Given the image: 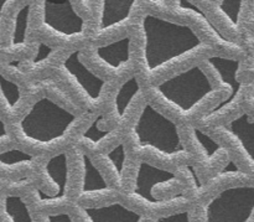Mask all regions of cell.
Instances as JSON below:
<instances>
[{"label":"cell","mask_w":254,"mask_h":222,"mask_svg":"<svg viewBox=\"0 0 254 222\" xmlns=\"http://www.w3.org/2000/svg\"><path fill=\"white\" fill-rule=\"evenodd\" d=\"M82 214L87 222H143L141 214L119 201L98 206H83Z\"/></svg>","instance_id":"5bb4252c"},{"label":"cell","mask_w":254,"mask_h":222,"mask_svg":"<svg viewBox=\"0 0 254 222\" xmlns=\"http://www.w3.org/2000/svg\"><path fill=\"white\" fill-rule=\"evenodd\" d=\"M78 117L50 97H41L29 108L17 123V132L24 143L49 148L64 141Z\"/></svg>","instance_id":"7a4b0ae2"},{"label":"cell","mask_w":254,"mask_h":222,"mask_svg":"<svg viewBox=\"0 0 254 222\" xmlns=\"http://www.w3.org/2000/svg\"><path fill=\"white\" fill-rule=\"evenodd\" d=\"M134 147L139 151L173 160L188 154L178 124L151 103L141 107L130 129Z\"/></svg>","instance_id":"3957f363"},{"label":"cell","mask_w":254,"mask_h":222,"mask_svg":"<svg viewBox=\"0 0 254 222\" xmlns=\"http://www.w3.org/2000/svg\"><path fill=\"white\" fill-rule=\"evenodd\" d=\"M103 121V116L98 114L96 118L93 119L91 124L79 134V142L83 143L84 146H88L91 148H99V147L103 146L107 141L113 137L114 129L112 128H101V123Z\"/></svg>","instance_id":"7402d4cb"},{"label":"cell","mask_w":254,"mask_h":222,"mask_svg":"<svg viewBox=\"0 0 254 222\" xmlns=\"http://www.w3.org/2000/svg\"><path fill=\"white\" fill-rule=\"evenodd\" d=\"M35 164V156L17 148L0 151V168L5 170H25L31 169Z\"/></svg>","instance_id":"603a6c76"},{"label":"cell","mask_w":254,"mask_h":222,"mask_svg":"<svg viewBox=\"0 0 254 222\" xmlns=\"http://www.w3.org/2000/svg\"><path fill=\"white\" fill-rule=\"evenodd\" d=\"M9 2L7 1H0V26H1V20H2V15H4V10L5 7L7 6Z\"/></svg>","instance_id":"f1b7e54d"},{"label":"cell","mask_w":254,"mask_h":222,"mask_svg":"<svg viewBox=\"0 0 254 222\" xmlns=\"http://www.w3.org/2000/svg\"><path fill=\"white\" fill-rule=\"evenodd\" d=\"M2 214L7 222H34L31 210L20 195H6L2 200Z\"/></svg>","instance_id":"44dd1931"},{"label":"cell","mask_w":254,"mask_h":222,"mask_svg":"<svg viewBox=\"0 0 254 222\" xmlns=\"http://www.w3.org/2000/svg\"><path fill=\"white\" fill-rule=\"evenodd\" d=\"M104 164L108 168L112 178L117 183L118 186H123L124 176L127 171V161H128V153H127V147L123 142L114 146L108 151L102 154Z\"/></svg>","instance_id":"d6986e66"},{"label":"cell","mask_w":254,"mask_h":222,"mask_svg":"<svg viewBox=\"0 0 254 222\" xmlns=\"http://www.w3.org/2000/svg\"><path fill=\"white\" fill-rule=\"evenodd\" d=\"M227 132L231 138L235 141L238 148L250 165H253V144H254V131L252 118L248 113H242L227 124Z\"/></svg>","instance_id":"e0dca14e"},{"label":"cell","mask_w":254,"mask_h":222,"mask_svg":"<svg viewBox=\"0 0 254 222\" xmlns=\"http://www.w3.org/2000/svg\"><path fill=\"white\" fill-rule=\"evenodd\" d=\"M42 173L47 189H35V201L41 206H51L66 200L71 181V169L67 153L62 151L51 156L45 163Z\"/></svg>","instance_id":"30bf717a"},{"label":"cell","mask_w":254,"mask_h":222,"mask_svg":"<svg viewBox=\"0 0 254 222\" xmlns=\"http://www.w3.org/2000/svg\"><path fill=\"white\" fill-rule=\"evenodd\" d=\"M140 93V83H139V79L135 74L126 79L117 88L113 99H112V113H113L114 119L117 122L121 123V122L126 121Z\"/></svg>","instance_id":"2e32d148"},{"label":"cell","mask_w":254,"mask_h":222,"mask_svg":"<svg viewBox=\"0 0 254 222\" xmlns=\"http://www.w3.org/2000/svg\"><path fill=\"white\" fill-rule=\"evenodd\" d=\"M206 65L215 74L221 87H223V89H227V97L203 114V119L208 121L222 111L230 109L233 104L240 101L242 96L243 84L240 79L241 61L238 59L212 55V56L206 57Z\"/></svg>","instance_id":"9c48e42d"},{"label":"cell","mask_w":254,"mask_h":222,"mask_svg":"<svg viewBox=\"0 0 254 222\" xmlns=\"http://www.w3.org/2000/svg\"><path fill=\"white\" fill-rule=\"evenodd\" d=\"M153 91L160 101L184 117L197 111L216 93L212 81L200 65L175 72L154 86Z\"/></svg>","instance_id":"277c9868"},{"label":"cell","mask_w":254,"mask_h":222,"mask_svg":"<svg viewBox=\"0 0 254 222\" xmlns=\"http://www.w3.org/2000/svg\"><path fill=\"white\" fill-rule=\"evenodd\" d=\"M93 59L99 66L112 74H122L131 62V36L124 35L114 41L93 49Z\"/></svg>","instance_id":"8fae6325"},{"label":"cell","mask_w":254,"mask_h":222,"mask_svg":"<svg viewBox=\"0 0 254 222\" xmlns=\"http://www.w3.org/2000/svg\"><path fill=\"white\" fill-rule=\"evenodd\" d=\"M175 181H178V176L175 175V173L153 165L149 161L141 160L136 166L129 198L139 201L149 209L171 208L176 204H180L181 201H186L185 195L178 194L171 198H159L154 195V190L158 186L170 185Z\"/></svg>","instance_id":"8992f818"},{"label":"cell","mask_w":254,"mask_h":222,"mask_svg":"<svg viewBox=\"0 0 254 222\" xmlns=\"http://www.w3.org/2000/svg\"><path fill=\"white\" fill-rule=\"evenodd\" d=\"M154 222H191V214L188 210H180L169 215L160 216Z\"/></svg>","instance_id":"484cf974"},{"label":"cell","mask_w":254,"mask_h":222,"mask_svg":"<svg viewBox=\"0 0 254 222\" xmlns=\"http://www.w3.org/2000/svg\"><path fill=\"white\" fill-rule=\"evenodd\" d=\"M40 7V25L57 39L72 41L83 37L86 22L71 1H42Z\"/></svg>","instance_id":"52a82bcc"},{"label":"cell","mask_w":254,"mask_h":222,"mask_svg":"<svg viewBox=\"0 0 254 222\" xmlns=\"http://www.w3.org/2000/svg\"><path fill=\"white\" fill-rule=\"evenodd\" d=\"M136 1H106L99 2L98 24H97V34L107 35L116 30L121 29L128 24L133 17Z\"/></svg>","instance_id":"7c38bea8"},{"label":"cell","mask_w":254,"mask_h":222,"mask_svg":"<svg viewBox=\"0 0 254 222\" xmlns=\"http://www.w3.org/2000/svg\"><path fill=\"white\" fill-rule=\"evenodd\" d=\"M191 134H192L193 141L196 142L197 147L202 151V155L205 158V160L208 161V163L215 160V158H217L220 151L222 150L221 144L218 142H216L213 138H211L207 133H205L200 128H197V127H192L191 128Z\"/></svg>","instance_id":"cb8c5ba5"},{"label":"cell","mask_w":254,"mask_h":222,"mask_svg":"<svg viewBox=\"0 0 254 222\" xmlns=\"http://www.w3.org/2000/svg\"><path fill=\"white\" fill-rule=\"evenodd\" d=\"M61 70L87 103L91 106L101 103L107 81L87 66L82 59L81 50H76L67 55L62 60Z\"/></svg>","instance_id":"ba28073f"},{"label":"cell","mask_w":254,"mask_h":222,"mask_svg":"<svg viewBox=\"0 0 254 222\" xmlns=\"http://www.w3.org/2000/svg\"><path fill=\"white\" fill-rule=\"evenodd\" d=\"M79 188L78 198L81 200L94 196H102L112 191L108 181L96 164L92 161L91 156L84 151H79Z\"/></svg>","instance_id":"4fadbf2b"},{"label":"cell","mask_w":254,"mask_h":222,"mask_svg":"<svg viewBox=\"0 0 254 222\" xmlns=\"http://www.w3.org/2000/svg\"><path fill=\"white\" fill-rule=\"evenodd\" d=\"M10 136H9V132H7L6 126H5L4 121L0 118V142H5V141H9Z\"/></svg>","instance_id":"83f0119b"},{"label":"cell","mask_w":254,"mask_h":222,"mask_svg":"<svg viewBox=\"0 0 254 222\" xmlns=\"http://www.w3.org/2000/svg\"><path fill=\"white\" fill-rule=\"evenodd\" d=\"M216 7L218 17L223 20L226 26L232 31L238 32L241 26H242V17H243V7H245V1L240 0H225V1H216L213 2Z\"/></svg>","instance_id":"ffe728a7"},{"label":"cell","mask_w":254,"mask_h":222,"mask_svg":"<svg viewBox=\"0 0 254 222\" xmlns=\"http://www.w3.org/2000/svg\"><path fill=\"white\" fill-rule=\"evenodd\" d=\"M139 32L141 65L149 76L200 54L207 47V44L190 25L151 12H145L140 17Z\"/></svg>","instance_id":"6da1fadb"},{"label":"cell","mask_w":254,"mask_h":222,"mask_svg":"<svg viewBox=\"0 0 254 222\" xmlns=\"http://www.w3.org/2000/svg\"><path fill=\"white\" fill-rule=\"evenodd\" d=\"M174 6L176 7L179 12H181L183 15H186V16H190L197 22L198 26L202 30H205L206 34L210 37H212L217 44L223 45L227 49H236V44H233L232 41L226 39L225 35L222 34L220 29L217 27V25L215 24L212 19L206 14V11L203 9H201L200 5L197 2L192 1H181V0H178V1L173 2Z\"/></svg>","instance_id":"9a60e30c"},{"label":"cell","mask_w":254,"mask_h":222,"mask_svg":"<svg viewBox=\"0 0 254 222\" xmlns=\"http://www.w3.org/2000/svg\"><path fill=\"white\" fill-rule=\"evenodd\" d=\"M253 210L254 186H230L203 206L202 222H251Z\"/></svg>","instance_id":"5b68a950"},{"label":"cell","mask_w":254,"mask_h":222,"mask_svg":"<svg viewBox=\"0 0 254 222\" xmlns=\"http://www.w3.org/2000/svg\"><path fill=\"white\" fill-rule=\"evenodd\" d=\"M32 2H25L21 7L17 9L12 17L11 30H10L9 46L10 49H20L24 47L27 40V31L30 26V16H31Z\"/></svg>","instance_id":"ac0fdd59"},{"label":"cell","mask_w":254,"mask_h":222,"mask_svg":"<svg viewBox=\"0 0 254 222\" xmlns=\"http://www.w3.org/2000/svg\"><path fill=\"white\" fill-rule=\"evenodd\" d=\"M46 222H73V220L68 213H57L47 215Z\"/></svg>","instance_id":"4316f807"},{"label":"cell","mask_w":254,"mask_h":222,"mask_svg":"<svg viewBox=\"0 0 254 222\" xmlns=\"http://www.w3.org/2000/svg\"><path fill=\"white\" fill-rule=\"evenodd\" d=\"M0 98L4 103L5 109L9 112L16 111L21 101L20 87L2 74H0Z\"/></svg>","instance_id":"d4e9b609"}]
</instances>
